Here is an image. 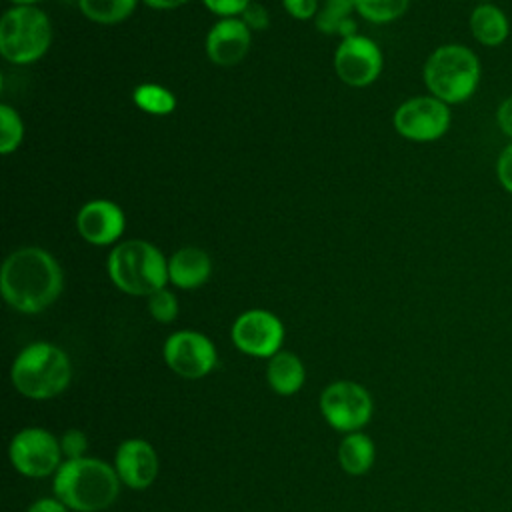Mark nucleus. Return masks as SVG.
<instances>
[{"label":"nucleus","mask_w":512,"mask_h":512,"mask_svg":"<svg viewBox=\"0 0 512 512\" xmlns=\"http://www.w3.org/2000/svg\"><path fill=\"white\" fill-rule=\"evenodd\" d=\"M26 512H72L68 506H64L56 496H44L34 500Z\"/></svg>","instance_id":"nucleus-32"},{"label":"nucleus","mask_w":512,"mask_h":512,"mask_svg":"<svg viewBox=\"0 0 512 512\" xmlns=\"http://www.w3.org/2000/svg\"><path fill=\"white\" fill-rule=\"evenodd\" d=\"M8 460L12 468L26 478H48L56 474L64 456L54 432L42 426H26L12 436Z\"/></svg>","instance_id":"nucleus-8"},{"label":"nucleus","mask_w":512,"mask_h":512,"mask_svg":"<svg viewBox=\"0 0 512 512\" xmlns=\"http://www.w3.org/2000/svg\"><path fill=\"white\" fill-rule=\"evenodd\" d=\"M318 408L326 424L342 434L360 432L374 414V400L366 386L354 380H334L320 392Z\"/></svg>","instance_id":"nucleus-7"},{"label":"nucleus","mask_w":512,"mask_h":512,"mask_svg":"<svg viewBox=\"0 0 512 512\" xmlns=\"http://www.w3.org/2000/svg\"><path fill=\"white\" fill-rule=\"evenodd\" d=\"M112 466L122 486L130 490H146L160 474V456L148 440L126 438L118 444Z\"/></svg>","instance_id":"nucleus-13"},{"label":"nucleus","mask_w":512,"mask_h":512,"mask_svg":"<svg viewBox=\"0 0 512 512\" xmlns=\"http://www.w3.org/2000/svg\"><path fill=\"white\" fill-rule=\"evenodd\" d=\"M468 26L472 38L486 48H498L510 36V20L506 12L492 2H480L474 6L468 18Z\"/></svg>","instance_id":"nucleus-18"},{"label":"nucleus","mask_w":512,"mask_h":512,"mask_svg":"<svg viewBox=\"0 0 512 512\" xmlns=\"http://www.w3.org/2000/svg\"><path fill=\"white\" fill-rule=\"evenodd\" d=\"M284 10L296 20L316 18L320 10V0H282Z\"/></svg>","instance_id":"nucleus-30"},{"label":"nucleus","mask_w":512,"mask_h":512,"mask_svg":"<svg viewBox=\"0 0 512 512\" xmlns=\"http://www.w3.org/2000/svg\"><path fill=\"white\" fill-rule=\"evenodd\" d=\"M250 38L242 18H220L206 34V54L218 66H234L248 54Z\"/></svg>","instance_id":"nucleus-15"},{"label":"nucleus","mask_w":512,"mask_h":512,"mask_svg":"<svg viewBox=\"0 0 512 512\" xmlns=\"http://www.w3.org/2000/svg\"><path fill=\"white\" fill-rule=\"evenodd\" d=\"M394 130L412 142L440 140L452 124L450 106L436 96H414L404 100L392 116Z\"/></svg>","instance_id":"nucleus-9"},{"label":"nucleus","mask_w":512,"mask_h":512,"mask_svg":"<svg viewBox=\"0 0 512 512\" xmlns=\"http://www.w3.org/2000/svg\"><path fill=\"white\" fill-rule=\"evenodd\" d=\"M58 440H60L64 460H74V458L88 456L86 454L88 452V436H86L84 430L68 428L58 436Z\"/></svg>","instance_id":"nucleus-26"},{"label":"nucleus","mask_w":512,"mask_h":512,"mask_svg":"<svg viewBox=\"0 0 512 512\" xmlns=\"http://www.w3.org/2000/svg\"><path fill=\"white\" fill-rule=\"evenodd\" d=\"M22 138H24V124L20 114L12 106L2 104L0 106V152L4 156L12 154L22 144Z\"/></svg>","instance_id":"nucleus-24"},{"label":"nucleus","mask_w":512,"mask_h":512,"mask_svg":"<svg viewBox=\"0 0 512 512\" xmlns=\"http://www.w3.org/2000/svg\"><path fill=\"white\" fill-rule=\"evenodd\" d=\"M422 78L432 96L452 104L470 100L482 80V64L476 52L464 44H442L424 62Z\"/></svg>","instance_id":"nucleus-4"},{"label":"nucleus","mask_w":512,"mask_h":512,"mask_svg":"<svg viewBox=\"0 0 512 512\" xmlns=\"http://www.w3.org/2000/svg\"><path fill=\"white\" fill-rule=\"evenodd\" d=\"M10 382L28 400H52L72 382L70 356L52 342H30L12 360Z\"/></svg>","instance_id":"nucleus-3"},{"label":"nucleus","mask_w":512,"mask_h":512,"mask_svg":"<svg viewBox=\"0 0 512 512\" xmlns=\"http://www.w3.org/2000/svg\"><path fill=\"white\" fill-rule=\"evenodd\" d=\"M142 2L154 10H174V8L184 6L190 0H142Z\"/></svg>","instance_id":"nucleus-33"},{"label":"nucleus","mask_w":512,"mask_h":512,"mask_svg":"<svg viewBox=\"0 0 512 512\" xmlns=\"http://www.w3.org/2000/svg\"><path fill=\"white\" fill-rule=\"evenodd\" d=\"M10 2H14V6H34L40 0H10Z\"/></svg>","instance_id":"nucleus-34"},{"label":"nucleus","mask_w":512,"mask_h":512,"mask_svg":"<svg viewBox=\"0 0 512 512\" xmlns=\"http://www.w3.org/2000/svg\"><path fill=\"white\" fill-rule=\"evenodd\" d=\"M306 382V368L298 354L280 350L266 362V384L278 396H294Z\"/></svg>","instance_id":"nucleus-17"},{"label":"nucleus","mask_w":512,"mask_h":512,"mask_svg":"<svg viewBox=\"0 0 512 512\" xmlns=\"http://www.w3.org/2000/svg\"><path fill=\"white\" fill-rule=\"evenodd\" d=\"M284 324L282 320L264 308L244 310L230 328V340L238 352L250 358L268 360L282 350L284 344Z\"/></svg>","instance_id":"nucleus-11"},{"label":"nucleus","mask_w":512,"mask_h":512,"mask_svg":"<svg viewBox=\"0 0 512 512\" xmlns=\"http://www.w3.org/2000/svg\"><path fill=\"white\" fill-rule=\"evenodd\" d=\"M382 64L384 58L380 46L362 34L342 38L334 52V70L338 78L354 88L372 84L380 76Z\"/></svg>","instance_id":"nucleus-12"},{"label":"nucleus","mask_w":512,"mask_h":512,"mask_svg":"<svg viewBox=\"0 0 512 512\" xmlns=\"http://www.w3.org/2000/svg\"><path fill=\"white\" fill-rule=\"evenodd\" d=\"M204 6L220 18H236L252 0H202Z\"/></svg>","instance_id":"nucleus-29"},{"label":"nucleus","mask_w":512,"mask_h":512,"mask_svg":"<svg viewBox=\"0 0 512 512\" xmlns=\"http://www.w3.org/2000/svg\"><path fill=\"white\" fill-rule=\"evenodd\" d=\"M410 0H354L356 12L374 24H386L400 18Z\"/></svg>","instance_id":"nucleus-23"},{"label":"nucleus","mask_w":512,"mask_h":512,"mask_svg":"<svg viewBox=\"0 0 512 512\" xmlns=\"http://www.w3.org/2000/svg\"><path fill=\"white\" fill-rule=\"evenodd\" d=\"M126 228L122 208L112 200H90L76 214L78 234L94 246L114 244Z\"/></svg>","instance_id":"nucleus-14"},{"label":"nucleus","mask_w":512,"mask_h":512,"mask_svg":"<svg viewBox=\"0 0 512 512\" xmlns=\"http://www.w3.org/2000/svg\"><path fill=\"white\" fill-rule=\"evenodd\" d=\"M108 278L112 284L130 296H150L166 288L168 260L152 242L126 240L116 244L106 260Z\"/></svg>","instance_id":"nucleus-5"},{"label":"nucleus","mask_w":512,"mask_h":512,"mask_svg":"<svg viewBox=\"0 0 512 512\" xmlns=\"http://www.w3.org/2000/svg\"><path fill=\"white\" fill-rule=\"evenodd\" d=\"M212 260L198 246H184L168 258V280L180 290H194L208 282Z\"/></svg>","instance_id":"nucleus-16"},{"label":"nucleus","mask_w":512,"mask_h":512,"mask_svg":"<svg viewBox=\"0 0 512 512\" xmlns=\"http://www.w3.org/2000/svg\"><path fill=\"white\" fill-rule=\"evenodd\" d=\"M64 286V274L56 258L38 246L10 252L0 270V290L10 308L22 314H38L50 308Z\"/></svg>","instance_id":"nucleus-1"},{"label":"nucleus","mask_w":512,"mask_h":512,"mask_svg":"<svg viewBox=\"0 0 512 512\" xmlns=\"http://www.w3.org/2000/svg\"><path fill=\"white\" fill-rule=\"evenodd\" d=\"M120 488L114 466L94 456L64 460L52 476V496L72 512H104L116 502Z\"/></svg>","instance_id":"nucleus-2"},{"label":"nucleus","mask_w":512,"mask_h":512,"mask_svg":"<svg viewBox=\"0 0 512 512\" xmlns=\"http://www.w3.org/2000/svg\"><path fill=\"white\" fill-rule=\"evenodd\" d=\"M336 458L340 468L350 476L366 474L376 460V444L366 432H350L344 434L338 448Z\"/></svg>","instance_id":"nucleus-19"},{"label":"nucleus","mask_w":512,"mask_h":512,"mask_svg":"<svg viewBox=\"0 0 512 512\" xmlns=\"http://www.w3.org/2000/svg\"><path fill=\"white\" fill-rule=\"evenodd\" d=\"M146 300H148V312L156 322L170 324V322L176 320V316H178V298L172 290L160 288L154 294H150Z\"/></svg>","instance_id":"nucleus-25"},{"label":"nucleus","mask_w":512,"mask_h":512,"mask_svg":"<svg viewBox=\"0 0 512 512\" xmlns=\"http://www.w3.org/2000/svg\"><path fill=\"white\" fill-rule=\"evenodd\" d=\"M496 124L500 132L512 142V96L504 98L496 108Z\"/></svg>","instance_id":"nucleus-31"},{"label":"nucleus","mask_w":512,"mask_h":512,"mask_svg":"<svg viewBox=\"0 0 512 512\" xmlns=\"http://www.w3.org/2000/svg\"><path fill=\"white\" fill-rule=\"evenodd\" d=\"M138 0H78L82 14L96 24H118L126 20Z\"/></svg>","instance_id":"nucleus-21"},{"label":"nucleus","mask_w":512,"mask_h":512,"mask_svg":"<svg viewBox=\"0 0 512 512\" xmlns=\"http://www.w3.org/2000/svg\"><path fill=\"white\" fill-rule=\"evenodd\" d=\"M496 180L508 194H512V142H508L496 158Z\"/></svg>","instance_id":"nucleus-27"},{"label":"nucleus","mask_w":512,"mask_h":512,"mask_svg":"<svg viewBox=\"0 0 512 512\" xmlns=\"http://www.w3.org/2000/svg\"><path fill=\"white\" fill-rule=\"evenodd\" d=\"M240 18L250 30H266L270 26V14H268L266 6L260 2H254V0L246 6V10L240 14Z\"/></svg>","instance_id":"nucleus-28"},{"label":"nucleus","mask_w":512,"mask_h":512,"mask_svg":"<svg viewBox=\"0 0 512 512\" xmlns=\"http://www.w3.org/2000/svg\"><path fill=\"white\" fill-rule=\"evenodd\" d=\"M166 366L180 378L200 380L218 364L214 342L198 330H176L162 344Z\"/></svg>","instance_id":"nucleus-10"},{"label":"nucleus","mask_w":512,"mask_h":512,"mask_svg":"<svg viewBox=\"0 0 512 512\" xmlns=\"http://www.w3.org/2000/svg\"><path fill=\"white\" fill-rule=\"evenodd\" d=\"M352 10H356L354 0H324L314 18L316 30L322 34H340V28L352 20Z\"/></svg>","instance_id":"nucleus-22"},{"label":"nucleus","mask_w":512,"mask_h":512,"mask_svg":"<svg viewBox=\"0 0 512 512\" xmlns=\"http://www.w3.org/2000/svg\"><path fill=\"white\" fill-rule=\"evenodd\" d=\"M52 42V24L36 6H14L0 20V54L12 64L40 60Z\"/></svg>","instance_id":"nucleus-6"},{"label":"nucleus","mask_w":512,"mask_h":512,"mask_svg":"<svg viewBox=\"0 0 512 512\" xmlns=\"http://www.w3.org/2000/svg\"><path fill=\"white\" fill-rule=\"evenodd\" d=\"M132 100L142 112L152 116H166L176 108V96L156 82L138 84L132 92Z\"/></svg>","instance_id":"nucleus-20"},{"label":"nucleus","mask_w":512,"mask_h":512,"mask_svg":"<svg viewBox=\"0 0 512 512\" xmlns=\"http://www.w3.org/2000/svg\"><path fill=\"white\" fill-rule=\"evenodd\" d=\"M480 2H490V0H478V4H480Z\"/></svg>","instance_id":"nucleus-35"}]
</instances>
